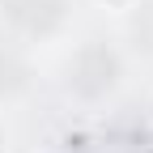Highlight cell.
Here are the masks:
<instances>
[{"label": "cell", "instance_id": "7a4b0ae2", "mask_svg": "<svg viewBox=\"0 0 153 153\" xmlns=\"http://www.w3.org/2000/svg\"><path fill=\"white\" fill-rule=\"evenodd\" d=\"M149 119H153V98H149Z\"/></svg>", "mask_w": 153, "mask_h": 153}, {"label": "cell", "instance_id": "6da1fadb", "mask_svg": "<svg viewBox=\"0 0 153 153\" xmlns=\"http://www.w3.org/2000/svg\"><path fill=\"white\" fill-rule=\"evenodd\" d=\"M98 4H102V9H111V13H123V9L136 4V0H98Z\"/></svg>", "mask_w": 153, "mask_h": 153}]
</instances>
